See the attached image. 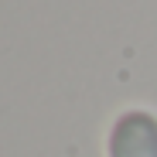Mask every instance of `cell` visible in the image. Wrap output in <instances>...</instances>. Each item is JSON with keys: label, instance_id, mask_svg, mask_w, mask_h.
Here are the masks:
<instances>
[{"label": "cell", "instance_id": "cell-1", "mask_svg": "<svg viewBox=\"0 0 157 157\" xmlns=\"http://www.w3.org/2000/svg\"><path fill=\"white\" fill-rule=\"evenodd\" d=\"M106 157H157V113L123 109L106 133Z\"/></svg>", "mask_w": 157, "mask_h": 157}]
</instances>
